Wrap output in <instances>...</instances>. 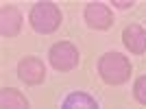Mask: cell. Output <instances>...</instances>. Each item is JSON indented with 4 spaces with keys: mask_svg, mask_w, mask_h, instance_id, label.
Masks as SVG:
<instances>
[{
    "mask_svg": "<svg viewBox=\"0 0 146 109\" xmlns=\"http://www.w3.org/2000/svg\"><path fill=\"white\" fill-rule=\"evenodd\" d=\"M131 61L122 53H105L98 59V74L107 85H122L131 79Z\"/></svg>",
    "mask_w": 146,
    "mask_h": 109,
    "instance_id": "1",
    "label": "cell"
},
{
    "mask_svg": "<svg viewBox=\"0 0 146 109\" xmlns=\"http://www.w3.org/2000/svg\"><path fill=\"white\" fill-rule=\"evenodd\" d=\"M61 9L55 2H35L29 13V22L33 31L42 33V35H50L61 26Z\"/></svg>",
    "mask_w": 146,
    "mask_h": 109,
    "instance_id": "2",
    "label": "cell"
},
{
    "mask_svg": "<svg viewBox=\"0 0 146 109\" xmlns=\"http://www.w3.org/2000/svg\"><path fill=\"white\" fill-rule=\"evenodd\" d=\"M48 59H50V66L57 72H70V70H74L79 66L81 54H79V48L72 42H57L50 46Z\"/></svg>",
    "mask_w": 146,
    "mask_h": 109,
    "instance_id": "3",
    "label": "cell"
},
{
    "mask_svg": "<svg viewBox=\"0 0 146 109\" xmlns=\"http://www.w3.org/2000/svg\"><path fill=\"white\" fill-rule=\"evenodd\" d=\"M85 22L96 31H107L113 24V13L105 2H90L85 7Z\"/></svg>",
    "mask_w": 146,
    "mask_h": 109,
    "instance_id": "4",
    "label": "cell"
},
{
    "mask_svg": "<svg viewBox=\"0 0 146 109\" xmlns=\"http://www.w3.org/2000/svg\"><path fill=\"white\" fill-rule=\"evenodd\" d=\"M18 76L26 85H39L46 79V66L37 57H24L18 63Z\"/></svg>",
    "mask_w": 146,
    "mask_h": 109,
    "instance_id": "5",
    "label": "cell"
},
{
    "mask_svg": "<svg viewBox=\"0 0 146 109\" xmlns=\"http://www.w3.org/2000/svg\"><path fill=\"white\" fill-rule=\"evenodd\" d=\"M22 24H24V20H22V13L18 11V7L5 5L0 9V33H2V37L20 35Z\"/></svg>",
    "mask_w": 146,
    "mask_h": 109,
    "instance_id": "6",
    "label": "cell"
},
{
    "mask_svg": "<svg viewBox=\"0 0 146 109\" xmlns=\"http://www.w3.org/2000/svg\"><path fill=\"white\" fill-rule=\"evenodd\" d=\"M122 42L133 54H144L146 53V31L140 24H129L122 31Z\"/></svg>",
    "mask_w": 146,
    "mask_h": 109,
    "instance_id": "7",
    "label": "cell"
},
{
    "mask_svg": "<svg viewBox=\"0 0 146 109\" xmlns=\"http://www.w3.org/2000/svg\"><path fill=\"white\" fill-rule=\"evenodd\" d=\"M61 109H100V107H98L96 98L87 92H70L63 98Z\"/></svg>",
    "mask_w": 146,
    "mask_h": 109,
    "instance_id": "8",
    "label": "cell"
},
{
    "mask_svg": "<svg viewBox=\"0 0 146 109\" xmlns=\"http://www.w3.org/2000/svg\"><path fill=\"white\" fill-rule=\"evenodd\" d=\"M0 109H31L26 96L15 87H2L0 90Z\"/></svg>",
    "mask_w": 146,
    "mask_h": 109,
    "instance_id": "9",
    "label": "cell"
},
{
    "mask_svg": "<svg viewBox=\"0 0 146 109\" xmlns=\"http://www.w3.org/2000/svg\"><path fill=\"white\" fill-rule=\"evenodd\" d=\"M133 98L140 105H146V74L135 79V83H133Z\"/></svg>",
    "mask_w": 146,
    "mask_h": 109,
    "instance_id": "10",
    "label": "cell"
},
{
    "mask_svg": "<svg viewBox=\"0 0 146 109\" xmlns=\"http://www.w3.org/2000/svg\"><path fill=\"white\" fill-rule=\"evenodd\" d=\"M133 5H135L133 0H113V7H120V9H129Z\"/></svg>",
    "mask_w": 146,
    "mask_h": 109,
    "instance_id": "11",
    "label": "cell"
}]
</instances>
